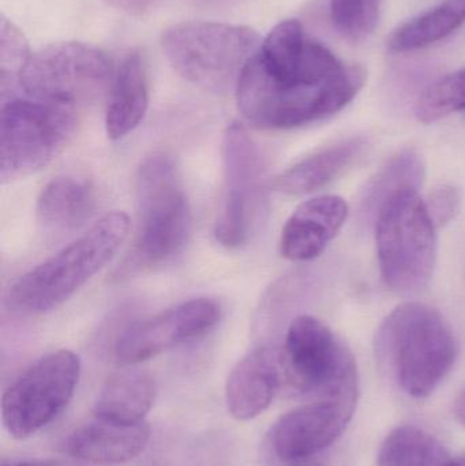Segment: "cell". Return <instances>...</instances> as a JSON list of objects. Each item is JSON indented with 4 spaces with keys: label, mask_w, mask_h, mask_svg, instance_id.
<instances>
[{
    "label": "cell",
    "mask_w": 465,
    "mask_h": 466,
    "mask_svg": "<svg viewBox=\"0 0 465 466\" xmlns=\"http://www.w3.org/2000/svg\"><path fill=\"white\" fill-rule=\"evenodd\" d=\"M253 57L235 92L240 114L261 130H292L329 119L352 103L368 79L362 66L343 62L314 38L291 73H268Z\"/></svg>",
    "instance_id": "cell-1"
},
{
    "label": "cell",
    "mask_w": 465,
    "mask_h": 466,
    "mask_svg": "<svg viewBox=\"0 0 465 466\" xmlns=\"http://www.w3.org/2000/svg\"><path fill=\"white\" fill-rule=\"evenodd\" d=\"M376 350L399 388L426 399L447 378L458 358V342L441 312L407 301L389 312L377 330Z\"/></svg>",
    "instance_id": "cell-2"
},
{
    "label": "cell",
    "mask_w": 465,
    "mask_h": 466,
    "mask_svg": "<svg viewBox=\"0 0 465 466\" xmlns=\"http://www.w3.org/2000/svg\"><path fill=\"white\" fill-rule=\"evenodd\" d=\"M136 232L116 279H127L174 259L190 238L191 212L171 157L153 155L136 177Z\"/></svg>",
    "instance_id": "cell-3"
},
{
    "label": "cell",
    "mask_w": 465,
    "mask_h": 466,
    "mask_svg": "<svg viewBox=\"0 0 465 466\" xmlns=\"http://www.w3.org/2000/svg\"><path fill=\"white\" fill-rule=\"evenodd\" d=\"M128 231L126 213H106L54 257L19 277L8 290V306L32 315L62 306L116 255Z\"/></svg>",
    "instance_id": "cell-4"
},
{
    "label": "cell",
    "mask_w": 465,
    "mask_h": 466,
    "mask_svg": "<svg viewBox=\"0 0 465 466\" xmlns=\"http://www.w3.org/2000/svg\"><path fill=\"white\" fill-rule=\"evenodd\" d=\"M376 244L384 284L400 295L430 284L437 265V228L420 188L390 193L376 212Z\"/></svg>",
    "instance_id": "cell-5"
},
{
    "label": "cell",
    "mask_w": 465,
    "mask_h": 466,
    "mask_svg": "<svg viewBox=\"0 0 465 466\" xmlns=\"http://www.w3.org/2000/svg\"><path fill=\"white\" fill-rule=\"evenodd\" d=\"M261 43L251 27L221 22H180L161 35L164 55L174 70L190 84L215 93L237 89Z\"/></svg>",
    "instance_id": "cell-6"
},
{
    "label": "cell",
    "mask_w": 465,
    "mask_h": 466,
    "mask_svg": "<svg viewBox=\"0 0 465 466\" xmlns=\"http://www.w3.org/2000/svg\"><path fill=\"white\" fill-rule=\"evenodd\" d=\"M283 374L305 396L357 407V360L340 337L313 315H299L287 330Z\"/></svg>",
    "instance_id": "cell-7"
},
{
    "label": "cell",
    "mask_w": 465,
    "mask_h": 466,
    "mask_svg": "<svg viewBox=\"0 0 465 466\" xmlns=\"http://www.w3.org/2000/svg\"><path fill=\"white\" fill-rule=\"evenodd\" d=\"M76 125V108L14 96L0 112V180L3 185L45 168Z\"/></svg>",
    "instance_id": "cell-8"
},
{
    "label": "cell",
    "mask_w": 465,
    "mask_h": 466,
    "mask_svg": "<svg viewBox=\"0 0 465 466\" xmlns=\"http://www.w3.org/2000/svg\"><path fill=\"white\" fill-rule=\"evenodd\" d=\"M114 73L108 55L97 46L66 41L32 54L15 82L24 95L76 108L111 86Z\"/></svg>",
    "instance_id": "cell-9"
},
{
    "label": "cell",
    "mask_w": 465,
    "mask_h": 466,
    "mask_svg": "<svg viewBox=\"0 0 465 466\" xmlns=\"http://www.w3.org/2000/svg\"><path fill=\"white\" fill-rule=\"evenodd\" d=\"M81 361L73 350L48 353L32 364L3 394L5 429L26 440L48 426L76 393Z\"/></svg>",
    "instance_id": "cell-10"
},
{
    "label": "cell",
    "mask_w": 465,
    "mask_h": 466,
    "mask_svg": "<svg viewBox=\"0 0 465 466\" xmlns=\"http://www.w3.org/2000/svg\"><path fill=\"white\" fill-rule=\"evenodd\" d=\"M224 194L215 223V238L227 248L250 240L262 202L261 156L245 126L232 123L223 137Z\"/></svg>",
    "instance_id": "cell-11"
},
{
    "label": "cell",
    "mask_w": 465,
    "mask_h": 466,
    "mask_svg": "<svg viewBox=\"0 0 465 466\" xmlns=\"http://www.w3.org/2000/svg\"><path fill=\"white\" fill-rule=\"evenodd\" d=\"M220 318L221 306L215 299L182 301L123 331L115 342V360L123 366L149 360L209 333Z\"/></svg>",
    "instance_id": "cell-12"
},
{
    "label": "cell",
    "mask_w": 465,
    "mask_h": 466,
    "mask_svg": "<svg viewBox=\"0 0 465 466\" xmlns=\"http://www.w3.org/2000/svg\"><path fill=\"white\" fill-rule=\"evenodd\" d=\"M355 408L317 400L281 416L270 430L269 449L283 464L313 459L346 431Z\"/></svg>",
    "instance_id": "cell-13"
},
{
    "label": "cell",
    "mask_w": 465,
    "mask_h": 466,
    "mask_svg": "<svg viewBox=\"0 0 465 466\" xmlns=\"http://www.w3.org/2000/svg\"><path fill=\"white\" fill-rule=\"evenodd\" d=\"M349 204L339 196H318L294 210L280 236V254L292 262L318 258L349 218Z\"/></svg>",
    "instance_id": "cell-14"
},
{
    "label": "cell",
    "mask_w": 465,
    "mask_h": 466,
    "mask_svg": "<svg viewBox=\"0 0 465 466\" xmlns=\"http://www.w3.org/2000/svg\"><path fill=\"white\" fill-rule=\"evenodd\" d=\"M281 350L259 347L238 361L228 375L226 402L232 418L248 421L268 410L283 380Z\"/></svg>",
    "instance_id": "cell-15"
},
{
    "label": "cell",
    "mask_w": 465,
    "mask_h": 466,
    "mask_svg": "<svg viewBox=\"0 0 465 466\" xmlns=\"http://www.w3.org/2000/svg\"><path fill=\"white\" fill-rule=\"evenodd\" d=\"M150 427L142 421L134 426L96 419L76 429L66 441L65 451L76 461L93 466L126 464L147 448Z\"/></svg>",
    "instance_id": "cell-16"
},
{
    "label": "cell",
    "mask_w": 465,
    "mask_h": 466,
    "mask_svg": "<svg viewBox=\"0 0 465 466\" xmlns=\"http://www.w3.org/2000/svg\"><path fill=\"white\" fill-rule=\"evenodd\" d=\"M368 147L365 137H352L321 147L278 174L273 180V188L291 197L322 190L349 171Z\"/></svg>",
    "instance_id": "cell-17"
},
{
    "label": "cell",
    "mask_w": 465,
    "mask_h": 466,
    "mask_svg": "<svg viewBox=\"0 0 465 466\" xmlns=\"http://www.w3.org/2000/svg\"><path fill=\"white\" fill-rule=\"evenodd\" d=\"M149 108V76L139 52H130L117 66L109 86L106 108V133L119 141L133 133Z\"/></svg>",
    "instance_id": "cell-18"
},
{
    "label": "cell",
    "mask_w": 465,
    "mask_h": 466,
    "mask_svg": "<svg viewBox=\"0 0 465 466\" xmlns=\"http://www.w3.org/2000/svg\"><path fill=\"white\" fill-rule=\"evenodd\" d=\"M95 209L92 183L79 177L65 175L55 177L43 188L38 196L35 218L44 231L62 235L84 227Z\"/></svg>",
    "instance_id": "cell-19"
},
{
    "label": "cell",
    "mask_w": 465,
    "mask_h": 466,
    "mask_svg": "<svg viewBox=\"0 0 465 466\" xmlns=\"http://www.w3.org/2000/svg\"><path fill=\"white\" fill-rule=\"evenodd\" d=\"M157 386L155 378L139 370H126L111 375L104 383L93 407V416L111 423L139 424L155 405Z\"/></svg>",
    "instance_id": "cell-20"
},
{
    "label": "cell",
    "mask_w": 465,
    "mask_h": 466,
    "mask_svg": "<svg viewBox=\"0 0 465 466\" xmlns=\"http://www.w3.org/2000/svg\"><path fill=\"white\" fill-rule=\"evenodd\" d=\"M465 22V0H444L393 30L390 51L411 52L444 40Z\"/></svg>",
    "instance_id": "cell-21"
},
{
    "label": "cell",
    "mask_w": 465,
    "mask_h": 466,
    "mask_svg": "<svg viewBox=\"0 0 465 466\" xmlns=\"http://www.w3.org/2000/svg\"><path fill=\"white\" fill-rule=\"evenodd\" d=\"M450 459L433 435L406 424L387 435L377 454V466H444Z\"/></svg>",
    "instance_id": "cell-22"
},
{
    "label": "cell",
    "mask_w": 465,
    "mask_h": 466,
    "mask_svg": "<svg viewBox=\"0 0 465 466\" xmlns=\"http://www.w3.org/2000/svg\"><path fill=\"white\" fill-rule=\"evenodd\" d=\"M425 179V166L414 149H406L393 156L381 171L377 172L366 190L365 209H377L385 198L404 186L420 188Z\"/></svg>",
    "instance_id": "cell-23"
},
{
    "label": "cell",
    "mask_w": 465,
    "mask_h": 466,
    "mask_svg": "<svg viewBox=\"0 0 465 466\" xmlns=\"http://www.w3.org/2000/svg\"><path fill=\"white\" fill-rule=\"evenodd\" d=\"M465 111V67L437 79L418 98V120L433 123Z\"/></svg>",
    "instance_id": "cell-24"
},
{
    "label": "cell",
    "mask_w": 465,
    "mask_h": 466,
    "mask_svg": "<svg viewBox=\"0 0 465 466\" xmlns=\"http://www.w3.org/2000/svg\"><path fill=\"white\" fill-rule=\"evenodd\" d=\"M385 0H330L336 30L347 40H368L379 26Z\"/></svg>",
    "instance_id": "cell-25"
},
{
    "label": "cell",
    "mask_w": 465,
    "mask_h": 466,
    "mask_svg": "<svg viewBox=\"0 0 465 466\" xmlns=\"http://www.w3.org/2000/svg\"><path fill=\"white\" fill-rule=\"evenodd\" d=\"M29 44L24 33L7 18L0 21V67H2V85L15 82L22 68L29 62Z\"/></svg>",
    "instance_id": "cell-26"
},
{
    "label": "cell",
    "mask_w": 465,
    "mask_h": 466,
    "mask_svg": "<svg viewBox=\"0 0 465 466\" xmlns=\"http://www.w3.org/2000/svg\"><path fill=\"white\" fill-rule=\"evenodd\" d=\"M426 209L437 229L455 220L461 207V193L452 185H440L425 199Z\"/></svg>",
    "instance_id": "cell-27"
},
{
    "label": "cell",
    "mask_w": 465,
    "mask_h": 466,
    "mask_svg": "<svg viewBox=\"0 0 465 466\" xmlns=\"http://www.w3.org/2000/svg\"><path fill=\"white\" fill-rule=\"evenodd\" d=\"M115 10L123 11L131 15H141L157 7L163 0H103Z\"/></svg>",
    "instance_id": "cell-28"
},
{
    "label": "cell",
    "mask_w": 465,
    "mask_h": 466,
    "mask_svg": "<svg viewBox=\"0 0 465 466\" xmlns=\"http://www.w3.org/2000/svg\"><path fill=\"white\" fill-rule=\"evenodd\" d=\"M14 466H92L85 462L60 461V460H41V461L22 462Z\"/></svg>",
    "instance_id": "cell-29"
},
{
    "label": "cell",
    "mask_w": 465,
    "mask_h": 466,
    "mask_svg": "<svg viewBox=\"0 0 465 466\" xmlns=\"http://www.w3.org/2000/svg\"><path fill=\"white\" fill-rule=\"evenodd\" d=\"M455 416L463 426H465V388L459 399L456 400Z\"/></svg>",
    "instance_id": "cell-30"
},
{
    "label": "cell",
    "mask_w": 465,
    "mask_h": 466,
    "mask_svg": "<svg viewBox=\"0 0 465 466\" xmlns=\"http://www.w3.org/2000/svg\"><path fill=\"white\" fill-rule=\"evenodd\" d=\"M284 466H329L324 459H313L303 460V461L292 462V464H287Z\"/></svg>",
    "instance_id": "cell-31"
},
{
    "label": "cell",
    "mask_w": 465,
    "mask_h": 466,
    "mask_svg": "<svg viewBox=\"0 0 465 466\" xmlns=\"http://www.w3.org/2000/svg\"><path fill=\"white\" fill-rule=\"evenodd\" d=\"M444 466H465V453L455 457V459H450Z\"/></svg>",
    "instance_id": "cell-32"
}]
</instances>
